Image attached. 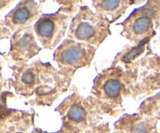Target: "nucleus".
Listing matches in <instances>:
<instances>
[{
	"mask_svg": "<svg viewBox=\"0 0 160 133\" xmlns=\"http://www.w3.org/2000/svg\"><path fill=\"white\" fill-rule=\"evenodd\" d=\"M109 23L107 17L84 7L70 23L68 38L70 40L96 47L109 34Z\"/></svg>",
	"mask_w": 160,
	"mask_h": 133,
	"instance_id": "obj_1",
	"label": "nucleus"
},
{
	"mask_svg": "<svg viewBox=\"0 0 160 133\" xmlns=\"http://www.w3.org/2000/svg\"><path fill=\"white\" fill-rule=\"evenodd\" d=\"M15 88L18 92L31 95H52L59 89V78L54 69L48 65L34 64L25 66L15 77Z\"/></svg>",
	"mask_w": 160,
	"mask_h": 133,
	"instance_id": "obj_2",
	"label": "nucleus"
},
{
	"mask_svg": "<svg viewBox=\"0 0 160 133\" xmlns=\"http://www.w3.org/2000/svg\"><path fill=\"white\" fill-rule=\"evenodd\" d=\"M70 19V14L64 10L42 16L34 27L37 38L45 48H56L66 35Z\"/></svg>",
	"mask_w": 160,
	"mask_h": 133,
	"instance_id": "obj_3",
	"label": "nucleus"
},
{
	"mask_svg": "<svg viewBox=\"0 0 160 133\" xmlns=\"http://www.w3.org/2000/svg\"><path fill=\"white\" fill-rule=\"evenodd\" d=\"M95 53V49L92 45L67 39L56 49L54 59L62 68L76 70L89 65Z\"/></svg>",
	"mask_w": 160,
	"mask_h": 133,
	"instance_id": "obj_4",
	"label": "nucleus"
},
{
	"mask_svg": "<svg viewBox=\"0 0 160 133\" xmlns=\"http://www.w3.org/2000/svg\"><path fill=\"white\" fill-rule=\"evenodd\" d=\"M156 9L149 4L135 9L123 23V36L133 42H140L149 34L153 26Z\"/></svg>",
	"mask_w": 160,
	"mask_h": 133,
	"instance_id": "obj_5",
	"label": "nucleus"
},
{
	"mask_svg": "<svg viewBox=\"0 0 160 133\" xmlns=\"http://www.w3.org/2000/svg\"><path fill=\"white\" fill-rule=\"evenodd\" d=\"M95 89L101 100L108 103H118L123 91L120 73L111 70L102 74L95 81Z\"/></svg>",
	"mask_w": 160,
	"mask_h": 133,
	"instance_id": "obj_6",
	"label": "nucleus"
},
{
	"mask_svg": "<svg viewBox=\"0 0 160 133\" xmlns=\"http://www.w3.org/2000/svg\"><path fill=\"white\" fill-rule=\"evenodd\" d=\"M42 10L34 1H25L19 4L6 18V23L12 28H20L39 19Z\"/></svg>",
	"mask_w": 160,
	"mask_h": 133,
	"instance_id": "obj_7",
	"label": "nucleus"
},
{
	"mask_svg": "<svg viewBox=\"0 0 160 133\" xmlns=\"http://www.w3.org/2000/svg\"><path fill=\"white\" fill-rule=\"evenodd\" d=\"M40 48L35 42L31 28H23L17 33L12 43V52L17 59L28 60L38 54Z\"/></svg>",
	"mask_w": 160,
	"mask_h": 133,
	"instance_id": "obj_8",
	"label": "nucleus"
},
{
	"mask_svg": "<svg viewBox=\"0 0 160 133\" xmlns=\"http://www.w3.org/2000/svg\"><path fill=\"white\" fill-rule=\"evenodd\" d=\"M131 1H95L94 6L96 9V12L102 14L104 17H117L128 9L131 5Z\"/></svg>",
	"mask_w": 160,
	"mask_h": 133,
	"instance_id": "obj_9",
	"label": "nucleus"
},
{
	"mask_svg": "<svg viewBox=\"0 0 160 133\" xmlns=\"http://www.w3.org/2000/svg\"><path fill=\"white\" fill-rule=\"evenodd\" d=\"M67 108V118L74 123H81L87 117V107L80 102H71Z\"/></svg>",
	"mask_w": 160,
	"mask_h": 133,
	"instance_id": "obj_10",
	"label": "nucleus"
},
{
	"mask_svg": "<svg viewBox=\"0 0 160 133\" xmlns=\"http://www.w3.org/2000/svg\"><path fill=\"white\" fill-rule=\"evenodd\" d=\"M0 89H1V78H0Z\"/></svg>",
	"mask_w": 160,
	"mask_h": 133,
	"instance_id": "obj_11",
	"label": "nucleus"
}]
</instances>
